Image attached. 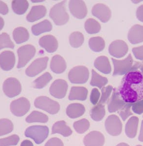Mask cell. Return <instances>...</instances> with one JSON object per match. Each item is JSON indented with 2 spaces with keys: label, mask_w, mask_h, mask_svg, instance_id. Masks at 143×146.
Masks as SVG:
<instances>
[{
  "label": "cell",
  "mask_w": 143,
  "mask_h": 146,
  "mask_svg": "<svg viewBox=\"0 0 143 146\" xmlns=\"http://www.w3.org/2000/svg\"><path fill=\"white\" fill-rule=\"evenodd\" d=\"M46 9L43 5H37L32 7L30 12L26 17L27 20L29 22H33L45 16Z\"/></svg>",
  "instance_id": "7402d4cb"
},
{
  "label": "cell",
  "mask_w": 143,
  "mask_h": 146,
  "mask_svg": "<svg viewBox=\"0 0 143 146\" xmlns=\"http://www.w3.org/2000/svg\"><path fill=\"white\" fill-rule=\"evenodd\" d=\"M50 68L54 73L61 74L66 69V63L64 58L60 55H55L52 59Z\"/></svg>",
  "instance_id": "44dd1931"
},
{
  "label": "cell",
  "mask_w": 143,
  "mask_h": 146,
  "mask_svg": "<svg viewBox=\"0 0 143 146\" xmlns=\"http://www.w3.org/2000/svg\"><path fill=\"white\" fill-rule=\"evenodd\" d=\"M132 51L135 58L143 62V45L133 48Z\"/></svg>",
  "instance_id": "bcb514c9"
},
{
  "label": "cell",
  "mask_w": 143,
  "mask_h": 146,
  "mask_svg": "<svg viewBox=\"0 0 143 146\" xmlns=\"http://www.w3.org/2000/svg\"><path fill=\"white\" fill-rule=\"evenodd\" d=\"M13 128V124L10 120L5 118L0 119V136L9 133Z\"/></svg>",
  "instance_id": "74e56055"
},
{
  "label": "cell",
  "mask_w": 143,
  "mask_h": 146,
  "mask_svg": "<svg viewBox=\"0 0 143 146\" xmlns=\"http://www.w3.org/2000/svg\"><path fill=\"white\" fill-rule=\"evenodd\" d=\"M30 108V102L23 97L14 100L10 104V110L15 116H23L29 111Z\"/></svg>",
  "instance_id": "ba28073f"
},
{
  "label": "cell",
  "mask_w": 143,
  "mask_h": 146,
  "mask_svg": "<svg viewBox=\"0 0 143 146\" xmlns=\"http://www.w3.org/2000/svg\"><path fill=\"white\" fill-rule=\"evenodd\" d=\"M4 23H4V21H3V19L0 17V30L3 28V26H4Z\"/></svg>",
  "instance_id": "f5cc1de1"
},
{
  "label": "cell",
  "mask_w": 143,
  "mask_h": 146,
  "mask_svg": "<svg viewBox=\"0 0 143 146\" xmlns=\"http://www.w3.org/2000/svg\"><path fill=\"white\" fill-rule=\"evenodd\" d=\"M105 125L107 131L111 135L117 136L121 133V121L116 115H112L109 116L105 121Z\"/></svg>",
  "instance_id": "30bf717a"
},
{
  "label": "cell",
  "mask_w": 143,
  "mask_h": 146,
  "mask_svg": "<svg viewBox=\"0 0 143 146\" xmlns=\"http://www.w3.org/2000/svg\"><path fill=\"white\" fill-rule=\"evenodd\" d=\"M25 136L30 138L37 144L44 141L49 135V129L46 126H32L27 128L25 131Z\"/></svg>",
  "instance_id": "3957f363"
},
{
  "label": "cell",
  "mask_w": 143,
  "mask_h": 146,
  "mask_svg": "<svg viewBox=\"0 0 143 146\" xmlns=\"http://www.w3.org/2000/svg\"><path fill=\"white\" fill-rule=\"evenodd\" d=\"M15 63V55L12 52L5 51L0 54V67L3 70H11L13 68Z\"/></svg>",
  "instance_id": "e0dca14e"
},
{
  "label": "cell",
  "mask_w": 143,
  "mask_h": 146,
  "mask_svg": "<svg viewBox=\"0 0 143 146\" xmlns=\"http://www.w3.org/2000/svg\"><path fill=\"white\" fill-rule=\"evenodd\" d=\"M140 70L141 71L142 73H143V64L142 65L141 67H140Z\"/></svg>",
  "instance_id": "11a10c76"
},
{
  "label": "cell",
  "mask_w": 143,
  "mask_h": 146,
  "mask_svg": "<svg viewBox=\"0 0 143 146\" xmlns=\"http://www.w3.org/2000/svg\"><path fill=\"white\" fill-rule=\"evenodd\" d=\"M128 46L122 40H116L111 43L109 47L110 55L117 58L125 56L128 52Z\"/></svg>",
  "instance_id": "7c38bea8"
},
{
  "label": "cell",
  "mask_w": 143,
  "mask_h": 146,
  "mask_svg": "<svg viewBox=\"0 0 143 146\" xmlns=\"http://www.w3.org/2000/svg\"><path fill=\"white\" fill-rule=\"evenodd\" d=\"M73 128L77 133L82 134L85 133L90 128V122L88 120L82 119L75 121L73 123Z\"/></svg>",
  "instance_id": "f35d334b"
},
{
  "label": "cell",
  "mask_w": 143,
  "mask_h": 146,
  "mask_svg": "<svg viewBox=\"0 0 143 146\" xmlns=\"http://www.w3.org/2000/svg\"><path fill=\"white\" fill-rule=\"evenodd\" d=\"M117 146H130L128 144H127L126 143H121L117 145Z\"/></svg>",
  "instance_id": "db71d44e"
},
{
  "label": "cell",
  "mask_w": 143,
  "mask_h": 146,
  "mask_svg": "<svg viewBox=\"0 0 143 146\" xmlns=\"http://www.w3.org/2000/svg\"><path fill=\"white\" fill-rule=\"evenodd\" d=\"M48 117L46 115L40 111H34L32 112L26 118V121L28 123H46L48 121Z\"/></svg>",
  "instance_id": "f546056e"
},
{
  "label": "cell",
  "mask_w": 143,
  "mask_h": 146,
  "mask_svg": "<svg viewBox=\"0 0 143 146\" xmlns=\"http://www.w3.org/2000/svg\"><path fill=\"white\" fill-rule=\"evenodd\" d=\"M89 76L88 68L83 66L75 67L69 73V80L72 83L83 84L87 82Z\"/></svg>",
  "instance_id": "8992f818"
},
{
  "label": "cell",
  "mask_w": 143,
  "mask_h": 146,
  "mask_svg": "<svg viewBox=\"0 0 143 146\" xmlns=\"http://www.w3.org/2000/svg\"><path fill=\"white\" fill-rule=\"evenodd\" d=\"M128 38L130 42L133 44L143 42V26L133 25L128 32Z\"/></svg>",
  "instance_id": "ffe728a7"
},
{
  "label": "cell",
  "mask_w": 143,
  "mask_h": 146,
  "mask_svg": "<svg viewBox=\"0 0 143 146\" xmlns=\"http://www.w3.org/2000/svg\"><path fill=\"white\" fill-rule=\"evenodd\" d=\"M85 108L79 103H73L69 105L66 109V113L70 118H76L82 116L84 113Z\"/></svg>",
  "instance_id": "cb8c5ba5"
},
{
  "label": "cell",
  "mask_w": 143,
  "mask_h": 146,
  "mask_svg": "<svg viewBox=\"0 0 143 146\" xmlns=\"http://www.w3.org/2000/svg\"><path fill=\"white\" fill-rule=\"evenodd\" d=\"M69 6L71 13L75 18L82 19L86 16L87 9L83 1H71Z\"/></svg>",
  "instance_id": "5bb4252c"
},
{
  "label": "cell",
  "mask_w": 143,
  "mask_h": 146,
  "mask_svg": "<svg viewBox=\"0 0 143 146\" xmlns=\"http://www.w3.org/2000/svg\"><path fill=\"white\" fill-rule=\"evenodd\" d=\"M138 139L141 142H143V120L142 121L141 127L140 129V134Z\"/></svg>",
  "instance_id": "816d5d0a"
},
{
  "label": "cell",
  "mask_w": 143,
  "mask_h": 146,
  "mask_svg": "<svg viewBox=\"0 0 143 146\" xmlns=\"http://www.w3.org/2000/svg\"><path fill=\"white\" fill-rule=\"evenodd\" d=\"M113 90V87L111 85L104 87L101 89L102 95L100 100L98 102L99 104H104L108 100L110 95Z\"/></svg>",
  "instance_id": "b9f144b4"
},
{
  "label": "cell",
  "mask_w": 143,
  "mask_h": 146,
  "mask_svg": "<svg viewBox=\"0 0 143 146\" xmlns=\"http://www.w3.org/2000/svg\"><path fill=\"white\" fill-rule=\"evenodd\" d=\"M52 78V77L50 73H44L33 82L34 87L37 89L43 88L50 82Z\"/></svg>",
  "instance_id": "d590c367"
},
{
  "label": "cell",
  "mask_w": 143,
  "mask_h": 146,
  "mask_svg": "<svg viewBox=\"0 0 143 146\" xmlns=\"http://www.w3.org/2000/svg\"><path fill=\"white\" fill-rule=\"evenodd\" d=\"M71 128L67 126L64 121H58L53 125L52 129V133H59L64 137H68L72 134Z\"/></svg>",
  "instance_id": "603a6c76"
},
{
  "label": "cell",
  "mask_w": 143,
  "mask_h": 146,
  "mask_svg": "<svg viewBox=\"0 0 143 146\" xmlns=\"http://www.w3.org/2000/svg\"><path fill=\"white\" fill-rule=\"evenodd\" d=\"M132 108L134 113L138 115H141L143 113V100L133 103Z\"/></svg>",
  "instance_id": "ee69618b"
},
{
  "label": "cell",
  "mask_w": 143,
  "mask_h": 146,
  "mask_svg": "<svg viewBox=\"0 0 143 146\" xmlns=\"http://www.w3.org/2000/svg\"><path fill=\"white\" fill-rule=\"evenodd\" d=\"M136 16L138 20L143 22V5L139 7L137 9Z\"/></svg>",
  "instance_id": "681fc988"
},
{
  "label": "cell",
  "mask_w": 143,
  "mask_h": 146,
  "mask_svg": "<svg viewBox=\"0 0 143 146\" xmlns=\"http://www.w3.org/2000/svg\"><path fill=\"white\" fill-rule=\"evenodd\" d=\"M20 141V138L17 135H14L0 139V146H10L17 145Z\"/></svg>",
  "instance_id": "60d3db41"
},
{
  "label": "cell",
  "mask_w": 143,
  "mask_h": 146,
  "mask_svg": "<svg viewBox=\"0 0 143 146\" xmlns=\"http://www.w3.org/2000/svg\"><path fill=\"white\" fill-rule=\"evenodd\" d=\"M14 44L6 33L0 35V50L5 48H14Z\"/></svg>",
  "instance_id": "ab89813d"
},
{
  "label": "cell",
  "mask_w": 143,
  "mask_h": 146,
  "mask_svg": "<svg viewBox=\"0 0 143 146\" xmlns=\"http://www.w3.org/2000/svg\"><path fill=\"white\" fill-rule=\"evenodd\" d=\"M35 53L36 49L33 45H24L19 48L18 50L19 61L17 68H21L24 66L33 58Z\"/></svg>",
  "instance_id": "52a82bcc"
},
{
  "label": "cell",
  "mask_w": 143,
  "mask_h": 146,
  "mask_svg": "<svg viewBox=\"0 0 143 146\" xmlns=\"http://www.w3.org/2000/svg\"><path fill=\"white\" fill-rule=\"evenodd\" d=\"M14 40L18 44L23 43L29 38V34L26 29L23 27L15 28L13 32Z\"/></svg>",
  "instance_id": "f1b7e54d"
},
{
  "label": "cell",
  "mask_w": 143,
  "mask_h": 146,
  "mask_svg": "<svg viewBox=\"0 0 143 146\" xmlns=\"http://www.w3.org/2000/svg\"><path fill=\"white\" fill-rule=\"evenodd\" d=\"M50 17L56 25H63L68 22L69 16L66 12L65 1L57 3L51 9Z\"/></svg>",
  "instance_id": "7a4b0ae2"
},
{
  "label": "cell",
  "mask_w": 143,
  "mask_h": 146,
  "mask_svg": "<svg viewBox=\"0 0 143 146\" xmlns=\"http://www.w3.org/2000/svg\"><path fill=\"white\" fill-rule=\"evenodd\" d=\"M132 104L133 103H127L125 104V106L122 108L119 112V114L123 121H125L129 116L133 115V113L130 111Z\"/></svg>",
  "instance_id": "7bdbcfd3"
},
{
  "label": "cell",
  "mask_w": 143,
  "mask_h": 146,
  "mask_svg": "<svg viewBox=\"0 0 143 146\" xmlns=\"http://www.w3.org/2000/svg\"><path fill=\"white\" fill-rule=\"evenodd\" d=\"M108 82V79L99 75L95 71L92 70V80L90 82V84L92 86L97 87L100 89H102L107 84Z\"/></svg>",
  "instance_id": "d6a6232c"
},
{
  "label": "cell",
  "mask_w": 143,
  "mask_h": 146,
  "mask_svg": "<svg viewBox=\"0 0 143 146\" xmlns=\"http://www.w3.org/2000/svg\"><path fill=\"white\" fill-rule=\"evenodd\" d=\"M139 118L136 116H132L128 119L126 125L125 133L130 138H134L137 135Z\"/></svg>",
  "instance_id": "484cf974"
},
{
  "label": "cell",
  "mask_w": 143,
  "mask_h": 146,
  "mask_svg": "<svg viewBox=\"0 0 143 146\" xmlns=\"http://www.w3.org/2000/svg\"><path fill=\"white\" fill-rule=\"evenodd\" d=\"M118 92L125 103H134L143 100V73L138 70L126 73Z\"/></svg>",
  "instance_id": "6da1fadb"
},
{
  "label": "cell",
  "mask_w": 143,
  "mask_h": 146,
  "mask_svg": "<svg viewBox=\"0 0 143 146\" xmlns=\"http://www.w3.org/2000/svg\"><path fill=\"white\" fill-rule=\"evenodd\" d=\"M68 87L67 83L65 80H56L50 86V94L56 98L59 99L63 98L66 96Z\"/></svg>",
  "instance_id": "4fadbf2b"
},
{
  "label": "cell",
  "mask_w": 143,
  "mask_h": 146,
  "mask_svg": "<svg viewBox=\"0 0 143 146\" xmlns=\"http://www.w3.org/2000/svg\"><path fill=\"white\" fill-rule=\"evenodd\" d=\"M35 106L44 110L51 115H55L60 109V105L57 101L45 96H39L35 100Z\"/></svg>",
  "instance_id": "277c9868"
},
{
  "label": "cell",
  "mask_w": 143,
  "mask_h": 146,
  "mask_svg": "<svg viewBox=\"0 0 143 146\" xmlns=\"http://www.w3.org/2000/svg\"><path fill=\"white\" fill-rule=\"evenodd\" d=\"M85 30L88 33L93 34L100 31L101 26L100 23L93 19H89L85 23Z\"/></svg>",
  "instance_id": "e575fe53"
},
{
  "label": "cell",
  "mask_w": 143,
  "mask_h": 146,
  "mask_svg": "<svg viewBox=\"0 0 143 146\" xmlns=\"http://www.w3.org/2000/svg\"><path fill=\"white\" fill-rule=\"evenodd\" d=\"M141 146V145H137V146Z\"/></svg>",
  "instance_id": "9f6ffc18"
},
{
  "label": "cell",
  "mask_w": 143,
  "mask_h": 146,
  "mask_svg": "<svg viewBox=\"0 0 143 146\" xmlns=\"http://www.w3.org/2000/svg\"><path fill=\"white\" fill-rule=\"evenodd\" d=\"M105 115V106L104 105H97L93 107L91 111L90 115L92 119L95 121H101Z\"/></svg>",
  "instance_id": "836d02e7"
},
{
  "label": "cell",
  "mask_w": 143,
  "mask_h": 146,
  "mask_svg": "<svg viewBox=\"0 0 143 146\" xmlns=\"http://www.w3.org/2000/svg\"><path fill=\"white\" fill-rule=\"evenodd\" d=\"M21 146H34L33 143L31 141H29L28 140H25L22 142Z\"/></svg>",
  "instance_id": "f907efd6"
},
{
  "label": "cell",
  "mask_w": 143,
  "mask_h": 146,
  "mask_svg": "<svg viewBox=\"0 0 143 146\" xmlns=\"http://www.w3.org/2000/svg\"><path fill=\"white\" fill-rule=\"evenodd\" d=\"M112 60L114 65L113 76L125 75L130 72L133 71V60L130 54L124 60H117L112 58Z\"/></svg>",
  "instance_id": "5b68a950"
},
{
  "label": "cell",
  "mask_w": 143,
  "mask_h": 146,
  "mask_svg": "<svg viewBox=\"0 0 143 146\" xmlns=\"http://www.w3.org/2000/svg\"><path fill=\"white\" fill-rule=\"evenodd\" d=\"M125 102L120 97L118 91L116 88L113 89L112 97L109 101L108 108L110 113H114L121 109L125 106Z\"/></svg>",
  "instance_id": "ac0fdd59"
},
{
  "label": "cell",
  "mask_w": 143,
  "mask_h": 146,
  "mask_svg": "<svg viewBox=\"0 0 143 146\" xmlns=\"http://www.w3.org/2000/svg\"><path fill=\"white\" fill-rule=\"evenodd\" d=\"M94 66L97 70L105 74H110L112 70L108 58L105 56H100L95 60Z\"/></svg>",
  "instance_id": "d4e9b609"
},
{
  "label": "cell",
  "mask_w": 143,
  "mask_h": 146,
  "mask_svg": "<svg viewBox=\"0 0 143 146\" xmlns=\"http://www.w3.org/2000/svg\"><path fill=\"white\" fill-rule=\"evenodd\" d=\"M84 40L83 34L79 32H75L72 33L69 37L70 44L74 48L81 46Z\"/></svg>",
  "instance_id": "8d00e7d4"
},
{
  "label": "cell",
  "mask_w": 143,
  "mask_h": 146,
  "mask_svg": "<svg viewBox=\"0 0 143 146\" xmlns=\"http://www.w3.org/2000/svg\"><path fill=\"white\" fill-rule=\"evenodd\" d=\"M88 90L83 87H73L70 91L69 96L70 100H79L84 101L86 100Z\"/></svg>",
  "instance_id": "4316f807"
},
{
  "label": "cell",
  "mask_w": 143,
  "mask_h": 146,
  "mask_svg": "<svg viewBox=\"0 0 143 146\" xmlns=\"http://www.w3.org/2000/svg\"><path fill=\"white\" fill-rule=\"evenodd\" d=\"M89 44L90 48L95 52L102 51L105 48V41L100 36L93 37L90 38Z\"/></svg>",
  "instance_id": "1f68e13d"
},
{
  "label": "cell",
  "mask_w": 143,
  "mask_h": 146,
  "mask_svg": "<svg viewBox=\"0 0 143 146\" xmlns=\"http://www.w3.org/2000/svg\"><path fill=\"white\" fill-rule=\"evenodd\" d=\"M29 3L24 0H14L12 1V7L15 13L22 15L24 13L28 7Z\"/></svg>",
  "instance_id": "4dcf8cb0"
},
{
  "label": "cell",
  "mask_w": 143,
  "mask_h": 146,
  "mask_svg": "<svg viewBox=\"0 0 143 146\" xmlns=\"http://www.w3.org/2000/svg\"><path fill=\"white\" fill-rule=\"evenodd\" d=\"M9 12V8L7 4L0 1V13L3 15L7 14Z\"/></svg>",
  "instance_id": "c3c4849f"
},
{
  "label": "cell",
  "mask_w": 143,
  "mask_h": 146,
  "mask_svg": "<svg viewBox=\"0 0 143 146\" xmlns=\"http://www.w3.org/2000/svg\"><path fill=\"white\" fill-rule=\"evenodd\" d=\"M48 60V57L37 58L27 68L25 73L28 76H35L45 70Z\"/></svg>",
  "instance_id": "8fae6325"
},
{
  "label": "cell",
  "mask_w": 143,
  "mask_h": 146,
  "mask_svg": "<svg viewBox=\"0 0 143 146\" xmlns=\"http://www.w3.org/2000/svg\"><path fill=\"white\" fill-rule=\"evenodd\" d=\"M83 142L85 146H103L105 137L99 131H93L85 136Z\"/></svg>",
  "instance_id": "2e32d148"
},
{
  "label": "cell",
  "mask_w": 143,
  "mask_h": 146,
  "mask_svg": "<svg viewBox=\"0 0 143 146\" xmlns=\"http://www.w3.org/2000/svg\"><path fill=\"white\" fill-rule=\"evenodd\" d=\"M39 44L48 53H53L58 47V42L55 36L52 35H46L40 39Z\"/></svg>",
  "instance_id": "d6986e66"
},
{
  "label": "cell",
  "mask_w": 143,
  "mask_h": 146,
  "mask_svg": "<svg viewBox=\"0 0 143 146\" xmlns=\"http://www.w3.org/2000/svg\"><path fill=\"white\" fill-rule=\"evenodd\" d=\"M100 94L97 88H94L92 90L90 96V101L93 105L97 104L99 100Z\"/></svg>",
  "instance_id": "f6af8a7d"
},
{
  "label": "cell",
  "mask_w": 143,
  "mask_h": 146,
  "mask_svg": "<svg viewBox=\"0 0 143 146\" xmlns=\"http://www.w3.org/2000/svg\"><path fill=\"white\" fill-rule=\"evenodd\" d=\"M3 90L6 96L12 98L20 94L22 86L18 80L14 78H10L4 82Z\"/></svg>",
  "instance_id": "9c48e42d"
},
{
  "label": "cell",
  "mask_w": 143,
  "mask_h": 146,
  "mask_svg": "<svg viewBox=\"0 0 143 146\" xmlns=\"http://www.w3.org/2000/svg\"><path fill=\"white\" fill-rule=\"evenodd\" d=\"M92 14L103 23L108 22L111 17V11L109 7L102 3H97L93 6Z\"/></svg>",
  "instance_id": "9a60e30c"
},
{
  "label": "cell",
  "mask_w": 143,
  "mask_h": 146,
  "mask_svg": "<svg viewBox=\"0 0 143 146\" xmlns=\"http://www.w3.org/2000/svg\"><path fill=\"white\" fill-rule=\"evenodd\" d=\"M44 146H64L61 140L57 137L51 138L47 142Z\"/></svg>",
  "instance_id": "7dc6e473"
},
{
  "label": "cell",
  "mask_w": 143,
  "mask_h": 146,
  "mask_svg": "<svg viewBox=\"0 0 143 146\" xmlns=\"http://www.w3.org/2000/svg\"><path fill=\"white\" fill-rule=\"evenodd\" d=\"M32 32L34 35L38 36L40 34L46 32H49L52 29V25L48 20H45L42 22L36 24L32 27Z\"/></svg>",
  "instance_id": "83f0119b"
}]
</instances>
